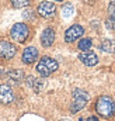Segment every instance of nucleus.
Listing matches in <instances>:
<instances>
[{
    "label": "nucleus",
    "mask_w": 115,
    "mask_h": 121,
    "mask_svg": "<svg viewBox=\"0 0 115 121\" xmlns=\"http://www.w3.org/2000/svg\"><path fill=\"white\" fill-rule=\"evenodd\" d=\"M55 41V31L52 28H45L41 34V44L44 48H49Z\"/></svg>",
    "instance_id": "9d476101"
},
{
    "label": "nucleus",
    "mask_w": 115,
    "mask_h": 121,
    "mask_svg": "<svg viewBox=\"0 0 115 121\" xmlns=\"http://www.w3.org/2000/svg\"><path fill=\"white\" fill-rule=\"evenodd\" d=\"M90 100V96L86 90L82 89H74L73 90V103L70 106V111L72 113H77L82 108H84V106L87 104V101Z\"/></svg>",
    "instance_id": "7ed1b4c3"
},
{
    "label": "nucleus",
    "mask_w": 115,
    "mask_h": 121,
    "mask_svg": "<svg viewBox=\"0 0 115 121\" xmlns=\"http://www.w3.org/2000/svg\"><path fill=\"white\" fill-rule=\"evenodd\" d=\"M97 113L104 118H111L115 114V103L114 100L108 96H101L95 103Z\"/></svg>",
    "instance_id": "f257e3e1"
},
{
    "label": "nucleus",
    "mask_w": 115,
    "mask_h": 121,
    "mask_svg": "<svg viewBox=\"0 0 115 121\" xmlns=\"http://www.w3.org/2000/svg\"><path fill=\"white\" fill-rule=\"evenodd\" d=\"M108 14H110V18L111 20H115V0H112L108 4Z\"/></svg>",
    "instance_id": "a211bd4d"
},
{
    "label": "nucleus",
    "mask_w": 115,
    "mask_h": 121,
    "mask_svg": "<svg viewBox=\"0 0 115 121\" xmlns=\"http://www.w3.org/2000/svg\"><path fill=\"white\" fill-rule=\"evenodd\" d=\"M16 52H17L16 45H13L6 39H0V59H13Z\"/></svg>",
    "instance_id": "39448f33"
},
{
    "label": "nucleus",
    "mask_w": 115,
    "mask_h": 121,
    "mask_svg": "<svg viewBox=\"0 0 115 121\" xmlns=\"http://www.w3.org/2000/svg\"><path fill=\"white\" fill-rule=\"evenodd\" d=\"M55 1H62V0H55Z\"/></svg>",
    "instance_id": "393cba45"
},
{
    "label": "nucleus",
    "mask_w": 115,
    "mask_h": 121,
    "mask_svg": "<svg viewBox=\"0 0 115 121\" xmlns=\"http://www.w3.org/2000/svg\"><path fill=\"white\" fill-rule=\"evenodd\" d=\"M100 48H101V51H104L107 54H114L115 52V41H112V39H104L100 44Z\"/></svg>",
    "instance_id": "ddd939ff"
},
{
    "label": "nucleus",
    "mask_w": 115,
    "mask_h": 121,
    "mask_svg": "<svg viewBox=\"0 0 115 121\" xmlns=\"http://www.w3.org/2000/svg\"><path fill=\"white\" fill-rule=\"evenodd\" d=\"M31 14H32V11H25V13H24V18H32V16H31Z\"/></svg>",
    "instance_id": "412c9836"
},
{
    "label": "nucleus",
    "mask_w": 115,
    "mask_h": 121,
    "mask_svg": "<svg viewBox=\"0 0 115 121\" xmlns=\"http://www.w3.org/2000/svg\"><path fill=\"white\" fill-rule=\"evenodd\" d=\"M10 1H11L13 7H16V9H23V7L29 6V1H31V0H10Z\"/></svg>",
    "instance_id": "f3484780"
},
{
    "label": "nucleus",
    "mask_w": 115,
    "mask_h": 121,
    "mask_svg": "<svg viewBox=\"0 0 115 121\" xmlns=\"http://www.w3.org/2000/svg\"><path fill=\"white\" fill-rule=\"evenodd\" d=\"M6 78H7L11 83L18 85L20 82H23L24 73H23V70H20V69H10V70L6 72Z\"/></svg>",
    "instance_id": "f8f14e48"
},
{
    "label": "nucleus",
    "mask_w": 115,
    "mask_h": 121,
    "mask_svg": "<svg viewBox=\"0 0 115 121\" xmlns=\"http://www.w3.org/2000/svg\"><path fill=\"white\" fill-rule=\"evenodd\" d=\"M86 121H98V117H95V116H90Z\"/></svg>",
    "instance_id": "4be33fe9"
},
{
    "label": "nucleus",
    "mask_w": 115,
    "mask_h": 121,
    "mask_svg": "<svg viewBox=\"0 0 115 121\" xmlns=\"http://www.w3.org/2000/svg\"><path fill=\"white\" fill-rule=\"evenodd\" d=\"M79 121H83V118H80V120H79Z\"/></svg>",
    "instance_id": "a878e982"
},
{
    "label": "nucleus",
    "mask_w": 115,
    "mask_h": 121,
    "mask_svg": "<svg viewBox=\"0 0 115 121\" xmlns=\"http://www.w3.org/2000/svg\"><path fill=\"white\" fill-rule=\"evenodd\" d=\"M73 11H74V7H73L72 3H66V4H63V7H62V14H63L66 18H69V17L73 14Z\"/></svg>",
    "instance_id": "2eb2a0df"
},
{
    "label": "nucleus",
    "mask_w": 115,
    "mask_h": 121,
    "mask_svg": "<svg viewBox=\"0 0 115 121\" xmlns=\"http://www.w3.org/2000/svg\"><path fill=\"white\" fill-rule=\"evenodd\" d=\"M59 65L55 59H52L51 56H44L37 65V72L42 76V78H48L51 76L53 72H56Z\"/></svg>",
    "instance_id": "f03ea898"
},
{
    "label": "nucleus",
    "mask_w": 115,
    "mask_h": 121,
    "mask_svg": "<svg viewBox=\"0 0 115 121\" xmlns=\"http://www.w3.org/2000/svg\"><path fill=\"white\" fill-rule=\"evenodd\" d=\"M14 101V93L8 85H0V103L1 104H11Z\"/></svg>",
    "instance_id": "6e6552de"
},
{
    "label": "nucleus",
    "mask_w": 115,
    "mask_h": 121,
    "mask_svg": "<svg viewBox=\"0 0 115 121\" xmlns=\"http://www.w3.org/2000/svg\"><path fill=\"white\" fill-rule=\"evenodd\" d=\"M79 49L82 51V52H87V51H90V48L93 47V41L90 39V38H82L80 41H79Z\"/></svg>",
    "instance_id": "4468645a"
},
{
    "label": "nucleus",
    "mask_w": 115,
    "mask_h": 121,
    "mask_svg": "<svg viewBox=\"0 0 115 121\" xmlns=\"http://www.w3.org/2000/svg\"><path fill=\"white\" fill-rule=\"evenodd\" d=\"M62 121H70V120H62Z\"/></svg>",
    "instance_id": "b1692460"
},
{
    "label": "nucleus",
    "mask_w": 115,
    "mask_h": 121,
    "mask_svg": "<svg viewBox=\"0 0 115 121\" xmlns=\"http://www.w3.org/2000/svg\"><path fill=\"white\" fill-rule=\"evenodd\" d=\"M79 59L82 60L87 66H94L98 63V56L93 52V51H87V52H82L79 55Z\"/></svg>",
    "instance_id": "9b49d317"
},
{
    "label": "nucleus",
    "mask_w": 115,
    "mask_h": 121,
    "mask_svg": "<svg viewBox=\"0 0 115 121\" xmlns=\"http://www.w3.org/2000/svg\"><path fill=\"white\" fill-rule=\"evenodd\" d=\"M38 55H39V52H38V49H37L35 47H27V48L23 51L21 59H23V62H24L25 65H31V63H34L35 60L38 59Z\"/></svg>",
    "instance_id": "1a4fd4ad"
},
{
    "label": "nucleus",
    "mask_w": 115,
    "mask_h": 121,
    "mask_svg": "<svg viewBox=\"0 0 115 121\" xmlns=\"http://www.w3.org/2000/svg\"><path fill=\"white\" fill-rule=\"evenodd\" d=\"M37 11H38V14H39L41 17H44V18H51V17H53L55 13H56V6H55L53 3L48 1V0H44V1H41V3L38 4Z\"/></svg>",
    "instance_id": "423d86ee"
},
{
    "label": "nucleus",
    "mask_w": 115,
    "mask_h": 121,
    "mask_svg": "<svg viewBox=\"0 0 115 121\" xmlns=\"http://www.w3.org/2000/svg\"><path fill=\"white\" fill-rule=\"evenodd\" d=\"M28 35H29V28H28V26L24 24V23H17L10 30V37L16 42H20V44L25 42V39L28 38Z\"/></svg>",
    "instance_id": "20e7f679"
},
{
    "label": "nucleus",
    "mask_w": 115,
    "mask_h": 121,
    "mask_svg": "<svg viewBox=\"0 0 115 121\" xmlns=\"http://www.w3.org/2000/svg\"><path fill=\"white\" fill-rule=\"evenodd\" d=\"M83 34H84V28L80 24H73L72 27H69L67 30L65 31V41L67 44H70V42L79 39Z\"/></svg>",
    "instance_id": "0eeeda50"
},
{
    "label": "nucleus",
    "mask_w": 115,
    "mask_h": 121,
    "mask_svg": "<svg viewBox=\"0 0 115 121\" xmlns=\"http://www.w3.org/2000/svg\"><path fill=\"white\" fill-rule=\"evenodd\" d=\"M84 1H86V3H88V4H93V3H94V0H84Z\"/></svg>",
    "instance_id": "5701e85b"
},
{
    "label": "nucleus",
    "mask_w": 115,
    "mask_h": 121,
    "mask_svg": "<svg viewBox=\"0 0 115 121\" xmlns=\"http://www.w3.org/2000/svg\"><path fill=\"white\" fill-rule=\"evenodd\" d=\"M105 26H107V28H110V30H115V20L108 18V20L105 21Z\"/></svg>",
    "instance_id": "6ab92c4d"
},
{
    "label": "nucleus",
    "mask_w": 115,
    "mask_h": 121,
    "mask_svg": "<svg viewBox=\"0 0 115 121\" xmlns=\"http://www.w3.org/2000/svg\"><path fill=\"white\" fill-rule=\"evenodd\" d=\"M44 87H45V82H44V79H35V80H34L32 89H34L35 93H39Z\"/></svg>",
    "instance_id": "dca6fc26"
},
{
    "label": "nucleus",
    "mask_w": 115,
    "mask_h": 121,
    "mask_svg": "<svg viewBox=\"0 0 115 121\" xmlns=\"http://www.w3.org/2000/svg\"><path fill=\"white\" fill-rule=\"evenodd\" d=\"M34 80H35V78H34V76H27V78H25V82H27V86H28V87H32Z\"/></svg>",
    "instance_id": "aec40b11"
}]
</instances>
